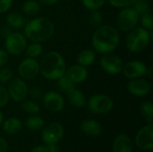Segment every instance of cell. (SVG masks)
<instances>
[{
	"label": "cell",
	"mask_w": 153,
	"mask_h": 152,
	"mask_svg": "<svg viewBox=\"0 0 153 152\" xmlns=\"http://www.w3.org/2000/svg\"><path fill=\"white\" fill-rule=\"evenodd\" d=\"M100 66L106 73L117 75L122 73L124 63L119 56L111 52L103 55L100 60Z\"/></svg>",
	"instance_id": "8"
},
{
	"label": "cell",
	"mask_w": 153,
	"mask_h": 152,
	"mask_svg": "<svg viewBox=\"0 0 153 152\" xmlns=\"http://www.w3.org/2000/svg\"><path fill=\"white\" fill-rule=\"evenodd\" d=\"M21 107H22L23 111H25L26 113H28L30 115H36L40 111L39 105L33 100L24 99L23 101H22Z\"/></svg>",
	"instance_id": "28"
},
{
	"label": "cell",
	"mask_w": 153,
	"mask_h": 152,
	"mask_svg": "<svg viewBox=\"0 0 153 152\" xmlns=\"http://www.w3.org/2000/svg\"><path fill=\"white\" fill-rule=\"evenodd\" d=\"M30 152H48L47 151V148L46 146H43V145H38L36 147H34Z\"/></svg>",
	"instance_id": "42"
},
{
	"label": "cell",
	"mask_w": 153,
	"mask_h": 152,
	"mask_svg": "<svg viewBox=\"0 0 153 152\" xmlns=\"http://www.w3.org/2000/svg\"><path fill=\"white\" fill-rule=\"evenodd\" d=\"M67 99L69 103L76 108H83L87 103L86 98L82 93V91H81L76 88H74L71 91L67 93Z\"/></svg>",
	"instance_id": "19"
},
{
	"label": "cell",
	"mask_w": 153,
	"mask_h": 152,
	"mask_svg": "<svg viewBox=\"0 0 153 152\" xmlns=\"http://www.w3.org/2000/svg\"><path fill=\"white\" fill-rule=\"evenodd\" d=\"M25 125L30 131H39L44 127L45 122H44L43 118L40 116H29L26 118Z\"/></svg>",
	"instance_id": "24"
},
{
	"label": "cell",
	"mask_w": 153,
	"mask_h": 152,
	"mask_svg": "<svg viewBox=\"0 0 153 152\" xmlns=\"http://www.w3.org/2000/svg\"><path fill=\"white\" fill-rule=\"evenodd\" d=\"M148 68L146 65L139 60H132L124 65L122 73L127 79H136L146 75Z\"/></svg>",
	"instance_id": "12"
},
{
	"label": "cell",
	"mask_w": 153,
	"mask_h": 152,
	"mask_svg": "<svg viewBox=\"0 0 153 152\" xmlns=\"http://www.w3.org/2000/svg\"><path fill=\"white\" fill-rule=\"evenodd\" d=\"M8 148V143L4 138H0V152H6Z\"/></svg>",
	"instance_id": "41"
},
{
	"label": "cell",
	"mask_w": 153,
	"mask_h": 152,
	"mask_svg": "<svg viewBox=\"0 0 153 152\" xmlns=\"http://www.w3.org/2000/svg\"><path fill=\"white\" fill-rule=\"evenodd\" d=\"M41 138L42 141L48 143H57L64 136L65 129L63 125L59 123H50L42 128Z\"/></svg>",
	"instance_id": "11"
},
{
	"label": "cell",
	"mask_w": 153,
	"mask_h": 152,
	"mask_svg": "<svg viewBox=\"0 0 153 152\" xmlns=\"http://www.w3.org/2000/svg\"><path fill=\"white\" fill-rule=\"evenodd\" d=\"M74 83L65 75L64 74L63 76H61L59 79L56 80V86L57 89L60 90L61 91L65 92V93H68L69 91H71L74 87Z\"/></svg>",
	"instance_id": "26"
},
{
	"label": "cell",
	"mask_w": 153,
	"mask_h": 152,
	"mask_svg": "<svg viewBox=\"0 0 153 152\" xmlns=\"http://www.w3.org/2000/svg\"><path fill=\"white\" fill-rule=\"evenodd\" d=\"M22 12L27 16H36L40 12V4L35 0H26L22 4Z\"/></svg>",
	"instance_id": "23"
},
{
	"label": "cell",
	"mask_w": 153,
	"mask_h": 152,
	"mask_svg": "<svg viewBox=\"0 0 153 152\" xmlns=\"http://www.w3.org/2000/svg\"><path fill=\"white\" fill-rule=\"evenodd\" d=\"M151 40L150 30L136 26L128 31L126 38V47L131 53H139L147 47Z\"/></svg>",
	"instance_id": "4"
},
{
	"label": "cell",
	"mask_w": 153,
	"mask_h": 152,
	"mask_svg": "<svg viewBox=\"0 0 153 152\" xmlns=\"http://www.w3.org/2000/svg\"><path fill=\"white\" fill-rule=\"evenodd\" d=\"M6 24L11 29H21L25 25V19L22 13L18 12H10L6 15Z\"/></svg>",
	"instance_id": "20"
},
{
	"label": "cell",
	"mask_w": 153,
	"mask_h": 152,
	"mask_svg": "<svg viewBox=\"0 0 153 152\" xmlns=\"http://www.w3.org/2000/svg\"><path fill=\"white\" fill-rule=\"evenodd\" d=\"M65 74L74 83H82L85 82L89 76L87 67H84L80 65H74L66 68Z\"/></svg>",
	"instance_id": "16"
},
{
	"label": "cell",
	"mask_w": 153,
	"mask_h": 152,
	"mask_svg": "<svg viewBox=\"0 0 153 152\" xmlns=\"http://www.w3.org/2000/svg\"><path fill=\"white\" fill-rule=\"evenodd\" d=\"M3 130L8 134H16L22 128V121L17 117H10L3 122Z\"/></svg>",
	"instance_id": "22"
},
{
	"label": "cell",
	"mask_w": 153,
	"mask_h": 152,
	"mask_svg": "<svg viewBox=\"0 0 153 152\" xmlns=\"http://www.w3.org/2000/svg\"><path fill=\"white\" fill-rule=\"evenodd\" d=\"M136 146L143 151H152L153 149V125L148 124L143 126L135 136Z\"/></svg>",
	"instance_id": "13"
},
{
	"label": "cell",
	"mask_w": 153,
	"mask_h": 152,
	"mask_svg": "<svg viewBox=\"0 0 153 152\" xmlns=\"http://www.w3.org/2000/svg\"><path fill=\"white\" fill-rule=\"evenodd\" d=\"M114 102L110 97L105 94H95L90 98L88 108L91 112L97 115L107 114L112 110Z\"/></svg>",
	"instance_id": "7"
},
{
	"label": "cell",
	"mask_w": 153,
	"mask_h": 152,
	"mask_svg": "<svg viewBox=\"0 0 153 152\" xmlns=\"http://www.w3.org/2000/svg\"><path fill=\"white\" fill-rule=\"evenodd\" d=\"M27 46L26 37L20 32H11L4 39L5 51L12 56H19L22 54Z\"/></svg>",
	"instance_id": "6"
},
{
	"label": "cell",
	"mask_w": 153,
	"mask_h": 152,
	"mask_svg": "<svg viewBox=\"0 0 153 152\" xmlns=\"http://www.w3.org/2000/svg\"><path fill=\"white\" fill-rule=\"evenodd\" d=\"M81 129L86 135L92 136V137H98L102 133L101 125L98 121L92 119L84 120L81 124Z\"/></svg>",
	"instance_id": "18"
},
{
	"label": "cell",
	"mask_w": 153,
	"mask_h": 152,
	"mask_svg": "<svg viewBox=\"0 0 153 152\" xmlns=\"http://www.w3.org/2000/svg\"><path fill=\"white\" fill-rule=\"evenodd\" d=\"M103 16L99 10H92L89 15V23L93 29H97L102 25Z\"/></svg>",
	"instance_id": "29"
},
{
	"label": "cell",
	"mask_w": 153,
	"mask_h": 152,
	"mask_svg": "<svg viewBox=\"0 0 153 152\" xmlns=\"http://www.w3.org/2000/svg\"><path fill=\"white\" fill-rule=\"evenodd\" d=\"M132 7L140 15L146 13H151V5L147 0H136Z\"/></svg>",
	"instance_id": "30"
},
{
	"label": "cell",
	"mask_w": 153,
	"mask_h": 152,
	"mask_svg": "<svg viewBox=\"0 0 153 152\" xmlns=\"http://www.w3.org/2000/svg\"><path fill=\"white\" fill-rule=\"evenodd\" d=\"M151 84L148 81L141 78L131 79L127 83V90L135 97H145L151 92Z\"/></svg>",
	"instance_id": "15"
},
{
	"label": "cell",
	"mask_w": 153,
	"mask_h": 152,
	"mask_svg": "<svg viewBox=\"0 0 153 152\" xmlns=\"http://www.w3.org/2000/svg\"><path fill=\"white\" fill-rule=\"evenodd\" d=\"M46 148L48 152H60V150L56 145V143H48Z\"/></svg>",
	"instance_id": "40"
},
{
	"label": "cell",
	"mask_w": 153,
	"mask_h": 152,
	"mask_svg": "<svg viewBox=\"0 0 153 152\" xmlns=\"http://www.w3.org/2000/svg\"><path fill=\"white\" fill-rule=\"evenodd\" d=\"M24 36L31 42H46L55 33L54 22L46 17H36L25 23Z\"/></svg>",
	"instance_id": "2"
},
{
	"label": "cell",
	"mask_w": 153,
	"mask_h": 152,
	"mask_svg": "<svg viewBox=\"0 0 153 152\" xmlns=\"http://www.w3.org/2000/svg\"><path fill=\"white\" fill-rule=\"evenodd\" d=\"M3 122H4V116H3V114H2V112L0 111V126L2 125V124H3Z\"/></svg>",
	"instance_id": "44"
},
{
	"label": "cell",
	"mask_w": 153,
	"mask_h": 152,
	"mask_svg": "<svg viewBox=\"0 0 153 152\" xmlns=\"http://www.w3.org/2000/svg\"><path fill=\"white\" fill-rule=\"evenodd\" d=\"M139 21L141 22V27L151 30L153 29V17L152 13H146L141 14L139 17Z\"/></svg>",
	"instance_id": "32"
},
{
	"label": "cell",
	"mask_w": 153,
	"mask_h": 152,
	"mask_svg": "<svg viewBox=\"0 0 153 152\" xmlns=\"http://www.w3.org/2000/svg\"><path fill=\"white\" fill-rule=\"evenodd\" d=\"M140 14L131 6L122 8L117 17V26L118 30L128 32L137 26Z\"/></svg>",
	"instance_id": "5"
},
{
	"label": "cell",
	"mask_w": 153,
	"mask_h": 152,
	"mask_svg": "<svg viewBox=\"0 0 153 152\" xmlns=\"http://www.w3.org/2000/svg\"><path fill=\"white\" fill-rule=\"evenodd\" d=\"M120 43V35L117 28L111 25H101L95 29L91 44L93 50L100 54L111 53L117 49Z\"/></svg>",
	"instance_id": "1"
},
{
	"label": "cell",
	"mask_w": 153,
	"mask_h": 152,
	"mask_svg": "<svg viewBox=\"0 0 153 152\" xmlns=\"http://www.w3.org/2000/svg\"><path fill=\"white\" fill-rule=\"evenodd\" d=\"M140 111L143 117L148 124H152L153 119V104L151 101H144L140 107Z\"/></svg>",
	"instance_id": "27"
},
{
	"label": "cell",
	"mask_w": 153,
	"mask_h": 152,
	"mask_svg": "<svg viewBox=\"0 0 153 152\" xmlns=\"http://www.w3.org/2000/svg\"><path fill=\"white\" fill-rule=\"evenodd\" d=\"M24 52H25V55L27 56V57L37 58L42 54L43 47L39 42H32V43L26 46Z\"/></svg>",
	"instance_id": "25"
},
{
	"label": "cell",
	"mask_w": 153,
	"mask_h": 152,
	"mask_svg": "<svg viewBox=\"0 0 153 152\" xmlns=\"http://www.w3.org/2000/svg\"><path fill=\"white\" fill-rule=\"evenodd\" d=\"M65 58L57 51L46 53L39 62V73L49 81H56L65 74Z\"/></svg>",
	"instance_id": "3"
},
{
	"label": "cell",
	"mask_w": 153,
	"mask_h": 152,
	"mask_svg": "<svg viewBox=\"0 0 153 152\" xmlns=\"http://www.w3.org/2000/svg\"><path fill=\"white\" fill-rule=\"evenodd\" d=\"M136 0H108V2L116 8H126L131 7Z\"/></svg>",
	"instance_id": "33"
},
{
	"label": "cell",
	"mask_w": 153,
	"mask_h": 152,
	"mask_svg": "<svg viewBox=\"0 0 153 152\" xmlns=\"http://www.w3.org/2000/svg\"><path fill=\"white\" fill-rule=\"evenodd\" d=\"M13 79V71L7 67H0V83H5Z\"/></svg>",
	"instance_id": "34"
},
{
	"label": "cell",
	"mask_w": 153,
	"mask_h": 152,
	"mask_svg": "<svg viewBox=\"0 0 153 152\" xmlns=\"http://www.w3.org/2000/svg\"><path fill=\"white\" fill-rule=\"evenodd\" d=\"M20 78L24 81H32L39 74V63L36 58L27 57L18 65Z\"/></svg>",
	"instance_id": "9"
},
{
	"label": "cell",
	"mask_w": 153,
	"mask_h": 152,
	"mask_svg": "<svg viewBox=\"0 0 153 152\" xmlns=\"http://www.w3.org/2000/svg\"><path fill=\"white\" fill-rule=\"evenodd\" d=\"M96 59V52L93 49L86 48L81 51L77 56V63L84 67L91 66Z\"/></svg>",
	"instance_id": "21"
},
{
	"label": "cell",
	"mask_w": 153,
	"mask_h": 152,
	"mask_svg": "<svg viewBox=\"0 0 153 152\" xmlns=\"http://www.w3.org/2000/svg\"><path fill=\"white\" fill-rule=\"evenodd\" d=\"M10 99L7 89L0 85V108L4 107Z\"/></svg>",
	"instance_id": "35"
},
{
	"label": "cell",
	"mask_w": 153,
	"mask_h": 152,
	"mask_svg": "<svg viewBox=\"0 0 153 152\" xmlns=\"http://www.w3.org/2000/svg\"><path fill=\"white\" fill-rule=\"evenodd\" d=\"M9 60V54L4 50L0 48V67L4 66Z\"/></svg>",
	"instance_id": "38"
},
{
	"label": "cell",
	"mask_w": 153,
	"mask_h": 152,
	"mask_svg": "<svg viewBox=\"0 0 153 152\" xmlns=\"http://www.w3.org/2000/svg\"><path fill=\"white\" fill-rule=\"evenodd\" d=\"M43 105L50 112H59L65 107V99L63 96L56 91H48L43 94L42 97Z\"/></svg>",
	"instance_id": "14"
},
{
	"label": "cell",
	"mask_w": 153,
	"mask_h": 152,
	"mask_svg": "<svg viewBox=\"0 0 153 152\" xmlns=\"http://www.w3.org/2000/svg\"><path fill=\"white\" fill-rule=\"evenodd\" d=\"M40 4H45V5H53L58 3L59 0H39Z\"/></svg>",
	"instance_id": "43"
},
{
	"label": "cell",
	"mask_w": 153,
	"mask_h": 152,
	"mask_svg": "<svg viewBox=\"0 0 153 152\" xmlns=\"http://www.w3.org/2000/svg\"><path fill=\"white\" fill-rule=\"evenodd\" d=\"M134 144L130 137L125 133L117 135L112 145L113 152H133Z\"/></svg>",
	"instance_id": "17"
},
{
	"label": "cell",
	"mask_w": 153,
	"mask_h": 152,
	"mask_svg": "<svg viewBox=\"0 0 153 152\" xmlns=\"http://www.w3.org/2000/svg\"><path fill=\"white\" fill-rule=\"evenodd\" d=\"M43 94L44 93H43L42 90L39 87H33L30 90H29V91H28V95H30V97L34 100L41 99L43 97Z\"/></svg>",
	"instance_id": "36"
},
{
	"label": "cell",
	"mask_w": 153,
	"mask_h": 152,
	"mask_svg": "<svg viewBox=\"0 0 153 152\" xmlns=\"http://www.w3.org/2000/svg\"><path fill=\"white\" fill-rule=\"evenodd\" d=\"M11 32H12V30L9 26H4L0 29V36L4 39H5Z\"/></svg>",
	"instance_id": "39"
},
{
	"label": "cell",
	"mask_w": 153,
	"mask_h": 152,
	"mask_svg": "<svg viewBox=\"0 0 153 152\" xmlns=\"http://www.w3.org/2000/svg\"><path fill=\"white\" fill-rule=\"evenodd\" d=\"M7 91L10 99L15 102H22L26 99L29 88L24 80L21 78H13L10 81L7 86Z\"/></svg>",
	"instance_id": "10"
},
{
	"label": "cell",
	"mask_w": 153,
	"mask_h": 152,
	"mask_svg": "<svg viewBox=\"0 0 153 152\" xmlns=\"http://www.w3.org/2000/svg\"><path fill=\"white\" fill-rule=\"evenodd\" d=\"M13 0H0V13H7L12 5H13Z\"/></svg>",
	"instance_id": "37"
},
{
	"label": "cell",
	"mask_w": 153,
	"mask_h": 152,
	"mask_svg": "<svg viewBox=\"0 0 153 152\" xmlns=\"http://www.w3.org/2000/svg\"><path fill=\"white\" fill-rule=\"evenodd\" d=\"M82 5L90 11L92 10H100L108 0H81Z\"/></svg>",
	"instance_id": "31"
}]
</instances>
